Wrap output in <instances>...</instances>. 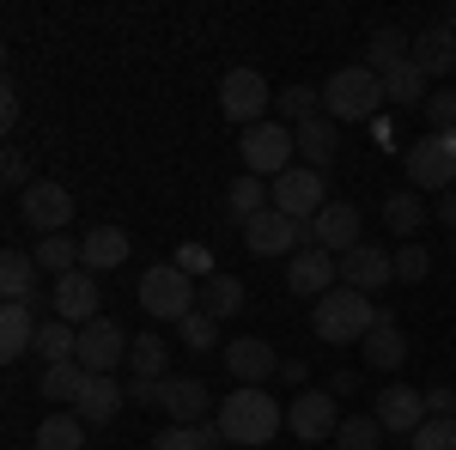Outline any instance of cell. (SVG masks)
<instances>
[{
	"mask_svg": "<svg viewBox=\"0 0 456 450\" xmlns=\"http://www.w3.org/2000/svg\"><path fill=\"white\" fill-rule=\"evenodd\" d=\"M37 359H43V365H68V359H79V329L61 323V316H49V323L37 329Z\"/></svg>",
	"mask_w": 456,
	"mask_h": 450,
	"instance_id": "f546056e",
	"label": "cell"
},
{
	"mask_svg": "<svg viewBox=\"0 0 456 450\" xmlns=\"http://www.w3.org/2000/svg\"><path fill=\"white\" fill-rule=\"evenodd\" d=\"M414 68L426 73V79H444V73L456 68V37L444 19H432L420 37H414Z\"/></svg>",
	"mask_w": 456,
	"mask_h": 450,
	"instance_id": "7402d4cb",
	"label": "cell"
},
{
	"mask_svg": "<svg viewBox=\"0 0 456 450\" xmlns=\"http://www.w3.org/2000/svg\"><path fill=\"white\" fill-rule=\"evenodd\" d=\"M49 299H55V316H61V323H73V329L98 323V280L86 274V268H73V274H61Z\"/></svg>",
	"mask_w": 456,
	"mask_h": 450,
	"instance_id": "ac0fdd59",
	"label": "cell"
},
{
	"mask_svg": "<svg viewBox=\"0 0 456 450\" xmlns=\"http://www.w3.org/2000/svg\"><path fill=\"white\" fill-rule=\"evenodd\" d=\"M426 128H432V135H451L456 128V92L451 86H438V92L426 98Z\"/></svg>",
	"mask_w": 456,
	"mask_h": 450,
	"instance_id": "b9f144b4",
	"label": "cell"
},
{
	"mask_svg": "<svg viewBox=\"0 0 456 450\" xmlns=\"http://www.w3.org/2000/svg\"><path fill=\"white\" fill-rule=\"evenodd\" d=\"M225 372L238 378V389H262V383L281 372V353L268 341H256V335H244V341H225Z\"/></svg>",
	"mask_w": 456,
	"mask_h": 450,
	"instance_id": "9a60e30c",
	"label": "cell"
},
{
	"mask_svg": "<svg viewBox=\"0 0 456 450\" xmlns=\"http://www.w3.org/2000/svg\"><path fill=\"white\" fill-rule=\"evenodd\" d=\"M305 232H311L316 250H329V256H347V250H359V232H365V219H359V208H353V201H329V208L316 213Z\"/></svg>",
	"mask_w": 456,
	"mask_h": 450,
	"instance_id": "4fadbf2b",
	"label": "cell"
},
{
	"mask_svg": "<svg viewBox=\"0 0 456 450\" xmlns=\"http://www.w3.org/2000/svg\"><path fill=\"white\" fill-rule=\"evenodd\" d=\"M378 104H389L384 98V79L365 68H335L329 73V86H322V116L329 122H378Z\"/></svg>",
	"mask_w": 456,
	"mask_h": 450,
	"instance_id": "3957f363",
	"label": "cell"
},
{
	"mask_svg": "<svg viewBox=\"0 0 456 450\" xmlns=\"http://www.w3.org/2000/svg\"><path fill=\"white\" fill-rule=\"evenodd\" d=\"M128 365H134V383H165L171 347L159 341V335H134V347H128Z\"/></svg>",
	"mask_w": 456,
	"mask_h": 450,
	"instance_id": "1f68e13d",
	"label": "cell"
},
{
	"mask_svg": "<svg viewBox=\"0 0 456 450\" xmlns=\"http://www.w3.org/2000/svg\"><path fill=\"white\" fill-rule=\"evenodd\" d=\"M37 450H86V420L79 414H49L37 426Z\"/></svg>",
	"mask_w": 456,
	"mask_h": 450,
	"instance_id": "836d02e7",
	"label": "cell"
},
{
	"mask_svg": "<svg viewBox=\"0 0 456 450\" xmlns=\"http://www.w3.org/2000/svg\"><path fill=\"white\" fill-rule=\"evenodd\" d=\"M244 171L249 176H286L292 171V152H298V135L286 128V122H256L244 128Z\"/></svg>",
	"mask_w": 456,
	"mask_h": 450,
	"instance_id": "5b68a950",
	"label": "cell"
},
{
	"mask_svg": "<svg viewBox=\"0 0 456 450\" xmlns=\"http://www.w3.org/2000/svg\"><path fill=\"white\" fill-rule=\"evenodd\" d=\"M219 438H225L219 426H171V432L152 438V450H208V445H219Z\"/></svg>",
	"mask_w": 456,
	"mask_h": 450,
	"instance_id": "74e56055",
	"label": "cell"
},
{
	"mask_svg": "<svg viewBox=\"0 0 456 450\" xmlns=\"http://www.w3.org/2000/svg\"><path fill=\"white\" fill-rule=\"evenodd\" d=\"M451 256H456V238H451Z\"/></svg>",
	"mask_w": 456,
	"mask_h": 450,
	"instance_id": "db71d44e",
	"label": "cell"
},
{
	"mask_svg": "<svg viewBox=\"0 0 456 450\" xmlns=\"http://www.w3.org/2000/svg\"><path fill=\"white\" fill-rule=\"evenodd\" d=\"M426 274H432V250H426V243H402V250H395V280L414 286V280H426Z\"/></svg>",
	"mask_w": 456,
	"mask_h": 450,
	"instance_id": "60d3db41",
	"label": "cell"
},
{
	"mask_svg": "<svg viewBox=\"0 0 456 450\" xmlns=\"http://www.w3.org/2000/svg\"><path fill=\"white\" fill-rule=\"evenodd\" d=\"M408 55H414V37L395 31V25H378V31H371V49H365V68L389 73V68H402Z\"/></svg>",
	"mask_w": 456,
	"mask_h": 450,
	"instance_id": "f1b7e54d",
	"label": "cell"
},
{
	"mask_svg": "<svg viewBox=\"0 0 456 450\" xmlns=\"http://www.w3.org/2000/svg\"><path fill=\"white\" fill-rule=\"evenodd\" d=\"M426 414L432 420H456V389L451 383H432V389H426Z\"/></svg>",
	"mask_w": 456,
	"mask_h": 450,
	"instance_id": "f6af8a7d",
	"label": "cell"
},
{
	"mask_svg": "<svg viewBox=\"0 0 456 450\" xmlns=\"http://www.w3.org/2000/svg\"><path fill=\"white\" fill-rule=\"evenodd\" d=\"M286 432L292 438H305V445H329L335 432H341V408H335V389H305L292 408H286Z\"/></svg>",
	"mask_w": 456,
	"mask_h": 450,
	"instance_id": "ba28073f",
	"label": "cell"
},
{
	"mask_svg": "<svg viewBox=\"0 0 456 450\" xmlns=\"http://www.w3.org/2000/svg\"><path fill=\"white\" fill-rule=\"evenodd\" d=\"M128 262V232L122 225H92L79 238V268L86 274H104V268H122Z\"/></svg>",
	"mask_w": 456,
	"mask_h": 450,
	"instance_id": "d6986e66",
	"label": "cell"
},
{
	"mask_svg": "<svg viewBox=\"0 0 456 450\" xmlns=\"http://www.w3.org/2000/svg\"><path fill=\"white\" fill-rule=\"evenodd\" d=\"M176 268H183L189 280H213V274H219V268H213V256L201 250V243H183V250H176Z\"/></svg>",
	"mask_w": 456,
	"mask_h": 450,
	"instance_id": "ee69618b",
	"label": "cell"
},
{
	"mask_svg": "<svg viewBox=\"0 0 456 450\" xmlns=\"http://www.w3.org/2000/svg\"><path fill=\"white\" fill-rule=\"evenodd\" d=\"M86 383H92V372H86L79 359H68V365H43L37 396H49V402H79V396H86Z\"/></svg>",
	"mask_w": 456,
	"mask_h": 450,
	"instance_id": "83f0119b",
	"label": "cell"
},
{
	"mask_svg": "<svg viewBox=\"0 0 456 450\" xmlns=\"http://www.w3.org/2000/svg\"><path fill=\"white\" fill-rule=\"evenodd\" d=\"M408 183L414 189H456V159L444 152V140L426 135L408 146Z\"/></svg>",
	"mask_w": 456,
	"mask_h": 450,
	"instance_id": "e0dca14e",
	"label": "cell"
},
{
	"mask_svg": "<svg viewBox=\"0 0 456 450\" xmlns=\"http://www.w3.org/2000/svg\"><path fill=\"white\" fill-rule=\"evenodd\" d=\"M122 402H128V383H116V372H110V378H92V383H86V396L73 402V414L86 420V426H104V420L122 414Z\"/></svg>",
	"mask_w": 456,
	"mask_h": 450,
	"instance_id": "603a6c76",
	"label": "cell"
},
{
	"mask_svg": "<svg viewBox=\"0 0 456 450\" xmlns=\"http://www.w3.org/2000/svg\"><path fill=\"white\" fill-rule=\"evenodd\" d=\"M322 450H335V445H322Z\"/></svg>",
	"mask_w": 456,
	"mask_h": 450,
	"instance_id": "11a10c76",
	"label": "cell"
},
{
	"mask_svg": "<svg viewBox=\"0 0 456 450\" xmlns=\"http://www.w3.org/2000/svg\"><path fill=\"white\" fill-rule=\"evenodd\" d=\"M213 426L225 432V445L256 450V445H268V438L281 432V402H274L268 389H232V396L219 402V420H213Z\"/></svg>",
	"mask_w": 456,
	"mask_h": 450,
	"instance_id": "6da1fadb",
	"label": "cell"
},
{
	"mask_svg": "<svg viewBox=\"0 0 456 450\" xmlns=\"http://www.w3.org/2000/svg\"><path fill=\"white\" fill-rule=\"evenodd\" d=\"M316 116H322V92H311V86H286L281 92V122L286 128H305Z\"/></svg>",
	"mask_w": 456,
	"mask_h": 450,
	"instance_id": "8d00e7d4",
	"label": "cell"
},
{
	"mask_svg": "<svg viewBox=\"0 0 456 450\" xmlns=\"http://www.w3.org/2000/svg\"><path fill=\"white\" fill-rule=\"evenodd\" d=\"M208 450H238V445H225V438H219V445H208Z\"/></svg>",
	"mask_w": 456,
	"mask_h": 450,
	"instance_id": "f5cc1de1",
	"label": "cell"
},
{
	"mask_svg": "<svg viewBox=\"0 0 456 450\" xmlns=\"http://www.w3.org/2000/svg\"><path fill=\"white\" fill-rule=\"evenodd\" d=\"M37 256H25V250H6L0 256V292H6V305H31L37 299Z\"/></svg>",
	"mask_w": 456,
	"mask_h": 450,
	"instance_id": "4316f807",
	"label": "cell"
},
{
	"mask_svg": "<svg viewBox=\"0 0 456 450\" xmlns=\"http://www.w3.org/2000/svg\"><path fill=\"white\" fill-rule=\"evenodd\" d=\"M244 305H249V286H244L238 274H213V280H201V305H195L201 316L225 323V316H238Z\"/></svg>",
	"mask_w": 456,
	"mask_h": 450,
	"instance_id": "cb8c5ba5",
	"label": "cell"
},
{
	"mask_svg": "<svg viewBox=\"0 0 456 450\" xmlns=\"http://www.w3.org/2000/svg\"><path fill=\"white\" fill-rule=\"evenodd\" d=\"M292 135H298V159H305L311 171H329V165H335V122H329V116H316V122L292 128Z\"/></svg>",
	"mask_w": 456,
	"mask_h": 450,
	"instance_id": "4dcf8cb0",
	"label": "cell"
},
{
	"mask_svg": "<svg viewBox=\"0 0 456 450\" xmlns=\"http://www.w3.org/2000/svg\"><path fill=\"white\" fill-rule=\"evenodd\" d=\"M37 268H43L49 280L73 274V268H79V238H68V232H55V238H43V243H37Z\"/></svg>",
	"mask_w": 456,
	"mask_h": 450,
	"instance_id": "e575fe53",
	"label": "cell"
},
{
	"mask_svg": "<svg viewBox=\"0 0 456 450\" xmlns=\"http://www.w3.org/2000/svg\"><path fill=\"white\" fill-rule=\"evenodd\" d=\"M329 389H335V396H347V389H359V372H335V378H329Z\"/></svg>",
	"mask_w": 456,
	"mask_h": 450,
	"instance_id": "681fc988",
	"label": "cell"
},
{
	"mask_svg": "<svg viewBox=\"0 0 456 450\" xmlns=\"http://www.w3.org/2000/svg\"><path fill=\"white\" fill-rule=\"evenodd\" d=\"M0 176H6V183H12V189H19V195H25V189H31L37 176L25 171V152H19V146H12V152H6V165H0Z\"/></svg>",
	"mask_w": 456,
	"mask_h": 450,
	"instance_id": "bcb514c9",
	"label": "cell"
},
{
	"mask_svg": "<svg viewBox=\"0 0 456 450\" xmlns=\"http://www.w3.org/2000/svg\"><path fill=\"white\" fill-rule=\"evenodd\" d=\"M37 323L31 316V305H0V359H25L37 347Z\"/></svg>",
	"mask_w": 456,
	"mask_h": 450,
	"instance_id": "d4e9b609",
	"label": "cell"
},
{
	"mask_svg": "<svg viewBox=\"0 0 456 450\" xmlns=\"http://www.w3.org/2000/svg\"><path fill=\"white\" fill-rule=\"evenodd\" d=\"M414 450H456V420H432L426 414V426L408 438Z\"/></svg>",
	"mask_w": 456,
	"mask_h": 450,
	"instance_id": "7bdbcfd3",
	"label": "cell"
},
{
	"mask_svg": "<svg viewBox=\"0 0 456 450\" xmlns=\"http://www.w3.org/2000/svg\"><path fill=\"white\" fill-rule=\"evenodd\" d=\"M378 420L371 414H353V420H341V432H335V450H378Z\"/></svg>",
	"mask_w": 456,
	"mask_h": 450,
	"instance_id": "ab89813d",
	"label": "cell"
},
{
	"mask_svg": "<svg viewBox=\"0 0 456 450\" xmlns=\"http://www.w3.org/2000/svg\"><path fill=\"white\" fill-rule=\"evenodd\" d=\"M335 286H341V256H329V250H316V243H305V250L286 262V292L329 299Z\"/></svg>",
	"mask_w": 456,
	"mask_h": 450,
	"instance_id": "30bf717a",
	"label": "cell"
},
{
	"mask_svg": "<svg viewBox=\"0 0 456 450\" xmlns=\"http://www.w3.org/2000/svg\"><path fill=\"white\" fill-rule=\"evenodd\" d=\"M359 347H365V365H371V372H402L408 341H402V329H395V311H384V305H378V329H371Z\"/></svg>",
	"mask_w": 456,
	"mask_h": 450,
	"instance_id": "ffe728a7",
	"label": "cell"
},
{
	"mask_svg": "<svg viewBox=\"0 0 456 450\" xmlns=\"http://www.w3.org/2000/svg\"><path fill=\"white\" fill-rule=\"evenodd\" d=\"M384 225L395 232V238H414V232L426 225V201L408 195V189H402V195H384Z\"/></svg>",
	"mask_w": 456,
	"mask_h": 450,
	"instance_id": "d590c367",
	"label": "cell"
},
{
	"mask_svg": "<svg viewBox=\"0 0 456 450\" xmlns=\"http://www.w3.org/2000/svg\"><path fill=\"white\" fill-rule=\"evenodd\" d=\"M268 79L256 68H232L219 79V110H225V122H238V128H256V122H268Z\"/></svg>",
	"mask_w": 456,
	"mask_h": 450,
	"instance_id": "52a82bcc",
	"label": "cell"
},
{
	"mask_svg": "<svg viewBox=\"0 0 456 450\" xmlns=\"http://www.w3.org/2000/svg\"><path fill=\"white\" fill-rule=\"evenodd\" d=\"M201 305V280H189L176 262H159L141 274V311L159 323H183V316Z\"/></svg>",
	"mask_w": 456,
	"mask_h": 450,
	"instance_id": "277c9868",
	"label": "cell"
},
{
	"mask_svg": "<svg viewBox=\"0 0 456 450\" xmlns=\"http://www.w3.org/2000/svg\"><path fill=\"white\" fill-rule=\"evenodd\" d=\"M281 378H286V383H305L311 372H305V359H281Z\"/></svg>",
	"mask_w": 456,
	"mask_h": 450,
	"instance_id": "c3c4849f",
	"label": "cell"
},
{
	"mask_svg": "<svg viewBox=\"0 0 456 450\" xmlns=\"http://www.w3.org/2000/svg\"><path fill=\"white\" fill-rule=\"evenodd\" d=\"M371 420L384 426V432H395V438H414L426 426V389H408V383H389V389H378V408H371Z\"/></svg>",
	"mask_w": 456,
	"mask_h": 450,
	"instance_id": "7c38bea8",
	"label": "cell"
},
{
	"mask_svg": "<svg viewBox=\"0 0 456 450\" xmlns=\"http://www.w3.org/2000/svg\"><path fill=\"white\" fill-rule=\"evenodd\" d=\"M274 208V195H268V183H262V176H232V189H225V213H232V225H238V232H244L249 219H256V213H268Z\"/></svg>",
	"mask_w": 456,
	"mask_h": 450,
	"instance_id": "484cf974",
	"label": "cell"
},
{
	"mask_svg": "<svg viewBox=\"0 0 456 450\" xmlns=\"http://www.w3.org/2000/svg\"><path fill=\"white\" fill-rule=\"evenodd\" d=\"M438 219H444V225L456 232V189H444V201H438Z\"/></svg>",
	"mask_w": 456,
	"mask_h": 450,
	"instance_id": "f907efd6",
	"label": "cell"
},
{
	"mask_svg": "<svg viewBox=\"0 0 456 450\" xmlns=\"http://www.w3.org/2000/svg\"><path fill=\"white\" fill-rule=\"evenodd\" d=\"M19 213H25V225H37L43 238H55V232H68V219H73V195L61 189V183L37 176L31 189L19 195Z\"/></svg>",
	"mask_w": 456,
	"mask_h": 450,
	"instance_id": "8fae6325",
	"label": "cell"
},
{
	"mask_svg": "<svg viewBox=\"0 0 456 450\" xmlns=\"http://www.w3.org/2000/svg\"><path fill=\"white\" fill-rule=\"evenodd\" d=\"M311 329H316V341H329V347H353L378 329V305L365 292H353V286H335L329 299H316Z\"/></svg>",
	"mask_w": 456,
	"mask_h": 450,
	"instance_id": "7a4b0ae2",
	"label": "cell"
},
{
	"mask_svg": "<svg viewBox=\"0 0 456 450\" xmlns=\"http://www.w3.org/2000/svg\"><path fill=\"white\" fill-rule=\"evenodd\" d=\"M165 414L176 420V426H208L213 414V396L201 378H171L165 383Z\"/></svg>",
	"mask_w": 456,
	"mask_h": 450,
	"instance_id": "44dd1931",
	"label": "cell"
},
{
	"mask_svg": "<svg viewBox=\"0 0 456 450\" xmlns=\"http://www.w3.org/2000/svg\"><path fill=\"white\" fill-rule=\"evenodd\" d=\"M171 383V378H165ZM165 383H128V396L141 402V408H165Z\"/></svg>",
	"mask_w": 456,
	"mask_h": 450,
	"instance_id": "7dc6e473",
	"label": "cell"
},
{
	"mask_svg": "<svg viewBox=\"0 0 456 450\" xmlns=\"http://www.w3.org/2000/svg\"><path fill=\"white\" fill-rule=\"evenodd\" d=\"M268 195H274V213H286V219H298V225H311L316 213L329 208V189H322V171H311V165H292L286 176H274V183H268Z\"/></svg>",
	"mask_w": 456,
	"mask_h": 450,
	"instance_id": "8992f818",
	"label": "cell"
},
{
	"mask_svg": "<svg viewBox=\"0 0 456 450\" xmlns=\"http://www.w3.org/2000/svg\"><path fill=\"white\" fill-rule=\"evenodd\" d=\"M378 79H384V98H389V104H426V98H432V92H426V73L414 68V55H408L402 68L378 73Z\"/></svg>",
	"mask_w": 456,
	"mask_h": 450,
	"instance_id": "d6a6232c",
	"label": "cell"
},
{
	"mask_svg": "<svg viewBox=\"0 0 456 450\" xmlns=\"http://www.w3.org/2000/svg\"><path fill=\"white\" fill-rule=\"evenodd\" d=\"M389 280H395V256H389L384 243H359V250H347L341 256V286H353V292H384Z\"/></svg>",
	"mask_w": 456,
	"mask_h": 450,
	"instance_id": "5bb4252c",
	"label": "cell"
},
{
	"mask_svg": "<svg viewBox=\"0 0 456 450\" xmlns=\"http://www.w3.org/2000/svg\"><path fill=\"white\" fill-rule=\"evenodd\" d=\"M176 335H183V347H189V353H213V347H219V323H213V316H201V311H189L183 323H176Z\"/></svg>",
	"mask_w": 456,
	"mask_h": 450,
	"instance_id": "f35d334b",
	"label": "cell"
},
{
	"mask_svg": "<svg viewBox=\"0 0 456 450\" xmlns=\"http://www.w3.org/2000/svg\"><path fill=\"white\" fill-rule=\"evenodd\" d=\"M444 25H451V37H456V6H451V12H444Z\"/></svg>",
	"mask_w": 456,
	"mask_h": 450,
	"instance_id": "816d5d0a",
	"label": "cell"
},
{
	"mask_svg": "<svg viewBox=\"0 0 456 450\" xmlns=\"http://www.w3.org/2000/svg\"><path fill=\"white\" fill-rule=\"evenodd\" d=\"M298 243H305V225L286 219V213H274V208L256 213V219L244 225V250L249 256H286V250L298 256Z\"/></svg>",
	"mask_w": 456,
	"mask_h": 450,
	"instance_id": "2e32d148",
	"label": "cell"
},
{
	"mask_svg": "<svg viewBox=\"0 0 456 450\" xmlns=\"http://www.w3.org/2000/svg\"><path fill=\"white\" fill-rule=\"evenodd\" d=\"M128 329L122 323H110V316H98V323H86L79 329V365L92 372V378H110L116 365H128Z\"/></svg>",
	"mask_w": 456,
	"mask_h": 450,
	"instance_id": "9c48e42d",
	"label": "cell"
}]
</instances>
